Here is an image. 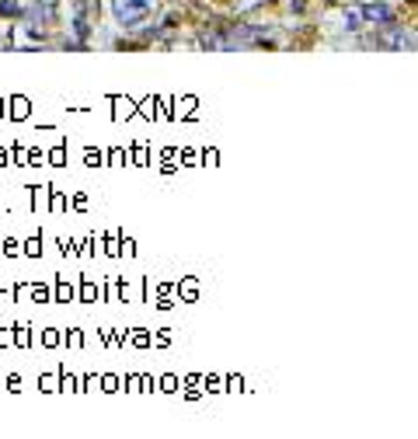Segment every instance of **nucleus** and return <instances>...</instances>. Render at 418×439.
<instances>
[{
  "instance_id": "nucleus-2",
  "label": "nucleus",
  "mask_w": 418,
  "mask_h": 439,
  "mask_svg": "<svg viewBox=\"0 0 418 439\" xmlns=\"http://www.w3.org/2000/svg\"><path fill=\"white\" fill-rule=\"evenodd\" d=\"M359 15H362V25H376V28L397 25V18H394V11L387 4H366V8H359Z\"/></svg>"
},
{
  "instance_id": "nucleus-1",
  "label": "nucleus",
  "mask_w": 418,
  "mask_h": 439,
  "mask_svg": "<svg viewBox=\"0 0 418 439\" xmlns=\"http://www.w3.org/2000/svg\"><path fill=\"white\" fill-rule=\"evenodd\" d=\"M112 15L122 28H136L150 15V0H112Z\"/></svg>"
},
{
  "instance_id": "nucleus-3",
  "label": "nucleus",
  "mask_w": 418,
  "mask_h": 439,
  "mask_svg": "<svg viewBox=\"0 0 418 439\" xmlns=\"http://www.w3.org/2000/svg\"><path fill=\"white\" fill-rule=\"evenodd\" d=\"M342 25H345V32H359V28H362V15H359V8L342 11Z\"/></svg>"
}]
</instances>
